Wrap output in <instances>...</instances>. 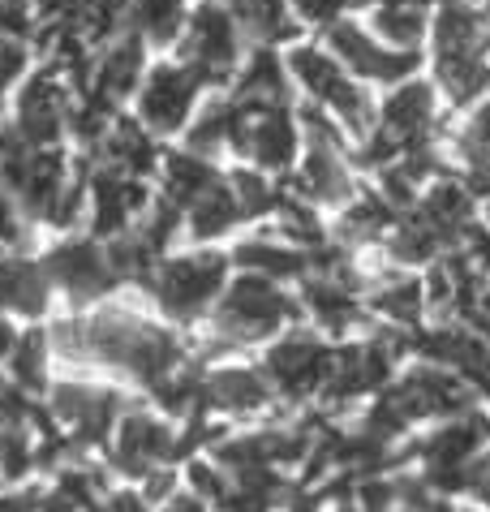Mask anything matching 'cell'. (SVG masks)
I'll return each instance as SVG.
<instances>
[{
    "label": "cell",
    "instance_id": "obj_1",
    "mask_svg": "<svg viewBox=\"0 0 490 512\" xmlns=\"http://www.w3.org/2000/svg\"><path fill=\"white\" fill-rule=\"evenodd\" d=\"M52 345L65 353L69 362H91V366H112L129 379L155 388L164 375H172L185 362L181 340L168 327L134 315L125 306H108L91 319L61 323L52 332Z\"/></svg>",
    "mask_w": 490,
    "mask_h": 512
},
{
    "label": "cell",
    "instance_id": "obj_2",
    "mask_svg": "<svg viewBox=\"0 0 490 512\" xmlns=\"http://www.w3.org/2000/svg\"><path fill=\"white\" fill-rule=\"evenodd\" d=\"M301 319V302L280 280L241 272L224 284L211 306V345L215 349H250L276 340Z\"/></svg>",
    "mask_w": 490,
    "mask_h": 512
},
{
    "label": "cell",
    "instance_id": "obj_3",
    "mask_svg": "<svg viewBox=\"0 0 490 512\" xmlns=\"http://www.w3.org/2000/svg\"><path fill=\"white\" fill-rule=\"evenodd\" d=\"M439 130H443V95H439L435 82L413 74L383 95L374 130L353 147L357 164L383 168L409 151H426V147H435Z\"/></svg>",
    "mask_w": 490,
    "mask_h": 512
},
{
    "label": "cell",
    "instance_id": "obj_4",
    "mask_svg": "<svg viewBox=\"0 0 490 512\" xmlns=\"http://www.w3.org/2000/svg\"><path fill=\"white\" fill-rule=\"evenodd\" d=\"M284 65H288L293 87L306 95V104L323 108L327 117H336V125L349 134L353 147L374 130L379 104H374L370 87L362 78H353L323 44H301V39H297V44H288Z\"/></svg>",
    "mask_w": 490,
    "mask_h": 512
},
{
    "label": "cell",
    "instance_id": "obj_5",
    "mask_svg": "<svg viewBox=\"0 0 490 512\" xmlns=\"http://www.w3.org/2000/svg\"><path fill=\"white\" fill-rule=\"evenodd\" d=\"M228 272H233V254L224 250H190V254H172L151 267V276L142 280L155 297V306L177 323H194L211 315L215 297L224 293Z\"/></svg>",
    "mask_w": 490,
    "mask_h": 512
},
{
    "label": "cell",
    "instance_id": "obj_6",
    "mask_svg": "<svg viewBox=\"0 0 490 512\" xmlns=\"http://www.w3.org/2000/svg\"><path fill=\"white\" fill-rule=\"evenodd\" d=\"M245 44L250 39H245L241 22L224 0H194L185 31L172 48H177V61L190 65L203 87H228L245 61Z\"/></svg>",
    "mask_w": 490,
    "mask_h": 512
},
{
    "label": "cell",
    "instance_id": "obj_7",
    "mask_svg": "<svg viewBox=\"0 0 490 512\" xmlns=\"http://www.w3.org/2000/svg\"><path fill=\"white\" fill-rule=\"evenodd\" d=\"M74 104H78V87L56 65H43L18 82L9 130L18 134L26 147H56L61 134L69 130Z\"/></svg>",
    "mask_w": 490,
    "mask_h": 512
},
{
    "label": "cell",
    "instance_id": "obj_8",
    "mask_svg": "<svg viewBox=\"0 0 490 512\" xmlns=\"http://www.w3.org/2000/svg\"><path fill=\"white\" fill-rule=\"evenodd\" d=\"M331 353L336 345L319 332V327H288L284 336H276V345L263 358V375L271 379V388L284 401H319L327 371H331Z\"/></svg>",
    "mask_w": 490,
    "mask_h": 512
},
{
    "label": "cell",
    "instance_id": "obj_9",
    "mask_svg": "<svg viewBox=\"0 0 490 512\" xmlns=\"http://www.w3.org/2000/svg\"><path fill=\"white\" fill-rule=\"evenodd\" d=\"M323 48L336 56V61L349 69L353 78H362L366 87H370V82H379V87H396V82H405V78H413L417 69H422V52L387 48L366 22L353 18V13L327 26V31H323Z\"/></svg>",
    "mask_w": 490,
    "mask_h": 512
},
{
    "label": "cell",
    "instance_id": "obj_10",
    "mask_svg": "<svg viewBox=\"0 0 490 512\" xmlns=\"http://www.w3.org/2000/svg\"><path fill=\"white\" fill-rule=\"evenodd\" d=\"M203 82L190 65L181 61H160V65H147V78L134 95L138 104V121L147 125L155 138H172V134H185V125L194 121L198 112V99H203Z\"/></svg>",
    "mask_w": 490,
    "mask_h": 512
},
{
    "label": "cell",
    "instance_id": "obj_11",
    "mask_svg": "<svg viewBox=\"0 0 490 512\" xmlns=\"http://www.w3.org/2000/svg\"><path fill=\"white\" fill-rule=\"evenodd\" d=\"M301 142L306 138H301V121H297L293 104H284V108H241L233 155H241L245 164L263 168V173H271V177H280V173H293L297 168Z\"/></svg>",
    "mask_w": 490,
    "mask_h": 512
},
{
    "label": "cell",
    "instance_id": "obj_12",
    "mask_svg": "<svg viewBox=\"0 0 490 512\" xmlns=\"http://www.w3.org/2000/svg\"><path fill=\"white\" fill-rule=\"evenodd\" d=\"M185 452V439L172 431L164 418L147 414V409H129L117 418V439H112V461L129 478H147L151 469L168 465Z\"/></svg>",
    "mask_w": 490,
    "mask_h": 512
},
{
    "label": "cell",
    "instance_id": "obj_13",
    "mask_svg": "<svg viewBox=\"0 0 490 512\" xmlns=\"http://www.w3.org/2000/svg\"><path fill=\"white\" fill-rule=\"evenodd\" d=\"M147 44L134 31H121L112 44H104L91 61V74L82 82V95L117 112L129 95H138L142 78H147Z\"/></svg>",
    "mask_w": 490,
    "mask_h": 512
},
{
    "label": "cell",
    "instance_id": "obj_14",
    "mask_svg": "<svg viewBox=\"0 0 490 512\" xmlns=\"http://www.w3.org/2000/svg\"><path fill=\"white\" fill-rule=\"evenodd\" d=\"M366 310H370V319H379L387 327V332H400V336L413 340L430 323V302H426L422 276L400 272V267H387L379 280H370Z\"/></svg>",
    "mask_w": 490,
    "mask_h": 512
},
{
    "label": "cell",
    "instance_id": "obj_15",
    "mask_svg": "<svg viewBox=\"0 0 490 512\" xmlns=\"http://www.w3.org/2000/svg\"><path fill=\"white\" fill-rule=\"evenodd\" d=\"M276 388L263 375V366H215L203 371V414H220V418H254L271 409Z\"/></svg>",
    "mask_w": 490,
    "mask_h": 512
},
{
    "label": "cell",
    "instance_id": "obj_16",
    "mask_svg": "<svg viewBox=\"0 0 490 512\" xmlns=\"http://www.w3.org/2000/svg\"><path fill=\"white\" fill-rule=\"evenodd\" d=\"M151 190H147V177H129L117 173V168H104L95 164L91 173V224H95V237H117L125 229H134V220L147 211L151 203Z\"/></svg>",
    "mask_w": 490,
    "mask_h": 512
},
{
    "label": "cell",
    "instance_id": "obj_17",
    "mask_svg": "<svg viewBox=\"0 0 490 512\" xmlns=\"http://www.w3.org/2000/svg\"><path fill=\"white\" fill-rule=\"evenodd\" d=\"M52 418L69 426L78 448H99L108 431H117L121 418V396L104 388H78V383H61L52 388Z\"/></svg>",
    "mask_w": 490,
    "mask_h": 512
},
{
    "label": "cell",
    "instance_id": "obj_18",
    "mask_svg": "<svg viewBox=\"0 0 490 512\" xmlns=\"http://www.w3.org/2000/svg\"><path fill=\"white\" fill-rule=\"evenodd\" d=\"M48 284H56L61 293L69 297H99L108 293L112 284H117V272H112L108 263V246H99V241H65V246H56L48 259L39 263Z\"/></svg>",
    "mask_w": 490,
    "mask_h": 512
},
{
    "label": "cell",
    "instance_id": "obj_19",
    "mask_svg": "<svg viewBox=\"0 0 490 512\" xmlns=\"http://www.w3.org/2000/svg\"><path fill=\"white\" fill-rule=\"evenodd\" d=\"M233 87V104L241 108H284L293 104V78H288L284 52L254 44V52L241 61Z\"/></svg>",
    "mask_w": 490,
    "mask_h": 512
},
{
    "label": "cell",
    "instance_id": "obj_20",
    "mask_svg": "<svg viewBox=\"0 0 490 512\" xmlns=\"http://www.w3.org/2000/svg\"><path fill=\"white\" fill-rule=\"evenodd\" d=\"M91 155H95V164L117 168V173H129V177H151L164 160V151L155 147V134L147 125L138 117H121V112L112 117L108 134L99 138V147Z\"/></svg>",
    "mask_w": 490,
    "mask_h": 512
},
{
    "label": "cell",
    "instance_id": "obj_21",
    "mask_svg": "<svg viewBox=\"0 0 490 512\" xmlns=\"http://www.w3.org/2000/svg\"><path fill=\"white\" fill-rule=\"evenodd\" d=\"M452 155H456V173L486 198L490 194V91L473 108H465V121L452 134Z\"/></svg>",
    "mask_w": 490,
    "mask_h": 512
},
{
    "label": "cell",
    "instance_id": "obj_22",
    "mask_svg": "<svg viewBox=\"0 0 490 512\" xmlns=\"http://www.w3.org/2000/svg\"><path fill=\"white\" fill-rule=\"evenodd\" d=\"M241 220H245V216H241V203H237L233 186H228V173H220L203 194L194 198L190 207H185V233H190L198 246L228 237Z\"/></svg>",
    "mask_w": 490,
    "mask_h": 512
},
{
    "label": "cell",
    "instance_id": "obj_23",
    "mask_svg": "<svg viewBox=\"0 0 490 512\" xmlns=\"http://www.w3.org/2000/svg\"><path fill=\"white\" fill-rule=\"evenodd\" d=\"M233 263L241 267V272H258L267 280H280V284L293 280L297 284L310 272V250H301L284 237H245L233 250Z\"/></svg>",
    "mask_w": 490,
    "mask_h": 512
},
{
    "label": "cell",
    "instance_id": "obj_24",
    "mask_svg": "<svg viewBox=\"0 0 490 512\" xmlns=\"http://www.w3.org/2000/svg\"><path fill=\"white\" fill-rule=\"evenodd\" d=\"M215 177H220L215 160H207V155H198L190 147L164 151V160H160V194L168 198V203L181 207V216H185V207H190Z\"/></svg>",
    "mask_w": 490,
    "mask_h": 512
},
{
    "label": "cell",
    "instance_id": "obj_25",
    "mask_svg": "<svg viewBox=\"0 0 490 512\" xmlns=\"http://www.w3.org/2000/svg\"><path fill=\"white\" fill-rule=\"evenodd\" d=\"M366 26L383 39L387 48L400 52H422L430 39V13L417 0H400V5H370L366 9Z\"/></svg>",
    "mask_w": 490,
    "mask_h": 512
},
{
    "label": "cell",
    "instance_id": "obj_26",
    "mask_svg": "<svg viewBox=\"0 0 490 512\" xmlns=\"http://www.w3.org/2000/svg\"><path fill=\"white\" fill-rule=\"evenodd\" d=\"M48 302V276L31 259H18L13 250H0V310L13 315H39Z\"/></svg>",
    "mask_w": 490,
    "mask_h": 512
},
{
    "label": "cell",
    "instance_id": "obj_27",
    "mask_svg": "<svg viewBox=\"0 0 490 512\" xmlns=\"http://www.w3.org/2000/svg\"><path fill=\"white\" fill-rule=\"evenodd\" d=\"M237 121H241V108L233 104V95L207 99V104L194 112V121L185 125V147L198 151V155H207V160H215L220 151H233Z\"/></svg>",
    "mask_w": 490,
    "mask_h": 512
},
{
    "label": "cell",
    "instance_id": "obj_28",
    "mask_svg": "<svg viewBox=\"0 0 490 512\" xmlns=\"http://www.w3.org/2000/svg\"><path fill=\"white\" fill-rule=\"evenodd\" d=\"M194 0H129V31L147 48H172L185 31Z\"/></svg>",
    "mask_w": 490,
    "mask_h": 512
},
{
    "label": "cell",
    "instance_id": "obj_29",
    "mask_svg": "<svg viewBox=\"0 0 490 512\" xmlns=\"http://www.w3.org/2000/svg\"><path fill=\"white\" fill-rule=\"evenodd\" d=\"M228 186H233V194H237V203H241V216H245V220L276 216V207H280V194H284V190H276L271 173H263V168H254V164H245V168H233V173H228Z\"/></svg>",
    "mask_w": 490,
    "mask_h": 512
},
{
    "label": "cell",
    "instance_id": "obj_30",
    "mask_svg": "<svg viewBox=\"0 0 490 512\" xmlns=\"http://www.w3.org/2000/svg\"><path fill=\"white\" fill-rule=\"evenodd\" d=\"M9 375L18 388L26 392H39L43 388V362H48V336L43 332H31V336H18V345L9 353Z\"/></svg>",
    "mask_w": 490,
    "mask_h": 512
},
{
    "label": "cell",
    "instance_id": "obj_31",
    "mask_svg": "<svg viewBox=\"0 0 490 512\" xmlns=\"http://www.w3.org/2000/svg\"><path fill=\"white\" fill-rule=\"evenodd\" d=\"M31 465H35V439L26 431V422L0 426V478L18 482L31 474Z\"/></svg>",
    "mask_w": 490,
    "mask_h": 512
},
{
    "label": "cell",
    "instance_id": "obj_32",
    "mask_svg": "<svg viewBox=\"0 0 490 512\" xmlns=\"http://www.w3.org/2000/svg\"><path fill=\"white\" fill-rule=\"evenodd\" d=\"M357 0H288V9H293V18L301 26H319V31H327L331 22L349 18Z\"/></svg>",
    "mask_w": 490,
    "mask_h": 512
},
{
    "label": "cell",
    "instance_id": "obj_33",
    "mask_svg": "<svg viewBox=\"0 0 490 512\" xmlns=\"http://www.w3.org/2000/svg\"><path fill=\"white\" fill-rule=\"evenodd\" d=\"M35 26L39 18L31 0H0V39H31Z\"/></svg>",
    "mask_w": 490,
    "mask_h": 512
},
{
    "label": "cell",
    "instance_id": "obj_34",
    "mask_svg": "<svg viewBox=\"0 0 490 512\" xmlns=\"http://www.w3.org/2000/svg\"><path fill=\"white\" fill-rule=\"evenodd\" d=\"M26 211L18 207V198L9 190H0V250H18L26 241Z\"/></svg>",
    "mask_w": 490,
    "mask_h": 512
},
{
    "label": "cell",
    "instance_id": "obj_35",
    "mask_svg": "<svg viewBox=\"0 0 490 512\" xmlns=\"http://www.w3.org/2000/svg\"><path fill=\"white\" fill-rule=\"evenodd\" d=\"M164 512H215L198 491H172L164 500Z\"/></svg>",
    "mask_w": 490,
    "mask_h": 512
},
{
    "label": "cell",
    "instance_id": "obj_36",
    "mask_svg": "<svg viewBox=\"0 0 490 512\" xmlns=\"http://www.w3.org/2000/svg\"><path fill=\"white\" fill-rule=\"evenodd\" d=\"M31 5H35L39 22H65L69 13L78 9V0H31Z\"/></svg>",
    "mask_w": 490,
    "mask_h": 512
},
{
    "label": "cell",
    "instance_id": "obj_37",
    "mask_svg": "<svg viewBox=\"0 0 490 512\" xmlns=\"http://www.w3.org/2000/svg\"><path fill=\"white\" fill-rule=\"evenodd\" d=\"M13 345H18V327H13L5 315H0V362H5L9 353H13Z\"/></svg>",
    "mask_w": 490,
    "mask_h": 512
},
{
    "label": "cell",
    "instance_id": "obj_38",
    "mask_svg": "<svg viewBox=\"0 0 490 512\" xmlns=\"http://www.w3.org/2000/svg\"><path fill=\"white\" fill-rule=\"evenodd\" d=\"M473 323H478L482 332L490 336V280L482 284V297H478V310H473Z\"/></svg>",
    "mask_w": 490,
    "mask_h": 512
},
{
    "label": "cell",
    "instance_id": "obj_39",
    "mask_svg": "<svg viewBox=\"0 0 490 512\" xmlns=\"http://www.w3.org/2000/svg\"><path fill=\"white\" fill-rule=\"evenodd\" d=\"M426 512H482L478 504H460V500H448V495H439L435 504H430Z\"/></svg>",
    "mask_w": 490,
    "mask_h": 512
},
{
    "label": "cell",
    "instance_id": "obj_40",
    "mask_svg": "<svg viewBox=\"0 0 490 512\" xmlns=\"http://www.w3.org/2000/svg\"><path fill=\"white\" fill-rule=\"evenodd\" d=\"M0 512H31V495L26 500H0Z\"/></svg>",
    "mask_w": 490,
    "mask_h": 512
},
{
    "label": "cell",
    "instance_id": "obj_41",
    "mask_svg": "<svg viewBox=\"0 0 490 512\" xmlns=\"http://www.w3.org/2000/svg\"><path fill=\"white\" fill-rule=\"evenodd\" d=\"M288 512H319V508H314V504H293Z\"/></svg>",
    "mask_w": 490,
    "mask_h": 512
},
{
    "label": "cell",
    "instance_id": "obj_42",
    "mask_svg": "<svg viewBox=\"0 0 490 512\" xmlns=\"http://www.w3.org/2000/svg\"><path fill=\"white\" fill-rule=\"evenodd\" d=\"M482 13H486V22H490V0H486V9H482Z\"/></svg>",
    "mask_w": 490,
    "mask_h": 512
},
{
    "label": "cell",
    "instance_id": "obj_43",
    "mask_svg": "<svg viewBox=\"0 0 490 512\" xmlns=\"http://www.w3.org/2000/svg\"><path fill=\"white\" fill-rule=\"evenodd\" d=\"M340 512H357V508H353V504H344V508H340Z\"/></svg>",
    "mask_w": 490,
    "mask_h": 512
}]
</instances>
